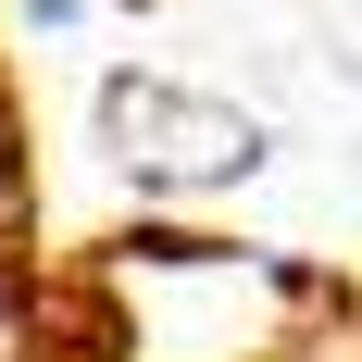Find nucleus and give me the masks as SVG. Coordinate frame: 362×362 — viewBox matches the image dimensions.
<instances>
[{
	"label": "nucleus",
	"instance_id": "obj_1",
	"mask_svg": "<svg viewBox=\"0 0 362 362\" xmlns=\"http://www.w3.org/2000/svg\"><path fill=\"white\" fill-rule=\"evenodd\" d=\"M100 150H112V175L200 200V187H238L262 163V125L225 112V100H187V88H163V75H112L100 88Z\"/></svg>",
	"mask_w": 362,
	"mask_h": 362
},
{
	"label": "nucleus",
	"instance_id": "obj_2",
	"mask_svg": "<svg viewBox=\"0 0 362 362\" xmlns=\"http://www.w3.org/2000/svg\"><path fill=\"white\" fill-rule=\"evenodd\" d=\"M112 13H150V0H112Z\"/></svg>",
	"mask_w": 362,
	"mask_h": 362
}]
</instances>
